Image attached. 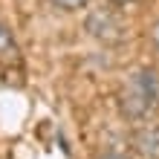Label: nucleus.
<instances>
[{
  "label": "nucleus",
  "mask_w": 159,
  "mask_h": 159,
  "mask_svg": "<svg viewBox=\"0 0 159 159\" xmlns=\"http://www.w3.org/2000/svg\"><path fill=\"white\" fill-rule=\"evenodd\" d=\"M148 38H151V43H153V49L159 52V20L151 26V32H148Z\"/></svg>",
  "instance_id": "obj_6"
},
{
  "label": "nucleus",
  "mask_w": 159,
  "mask_h": 159,
  "mask_svg": "<svg viewBox=\"0 0 159 159\" xmlns=\"http://www.w3.org/2000/svg\"><path fill=\"white\" fill-rule=\"evenodd\" d=\"M130 145L133 151L145 159H159V125H151V121H139V127L130 136Z\"/></svg>",
  "instance_id": "obj_3"
},
{
  "label": "nucleus",
  "mask_w": 159,
  "mask_h": 159,
  "mask_svg": "<svg viewBox=\"0 0 159 159\" xmlns=\"http://www.w3.org/2000/svg\"><path fill=\"white\" fill-rule=\"evenodd\" d=\"M121 116L130 121H148L159 113V67L136 70L116 93Z\"/></svg>",
  "instance_id": "obj_1"
},
{
  "label": "nucleus",
  "mask_w": 159,
  "mask_h": 159,
  "mask_svg": "<svg viewBox=\"0 0 159 159\" xmlns=\"http://www.w3.org/2000/svg\"><path fill=\"white\" fill-rule=\"evenodd\" d=\"M17 41H15V35L9 26L0 23V64H9V61H17Z\"/></svg>",
  "instance_id": "obj_4"
},
{
  "label": "nucleus",
  "mask_w": 159,
  "mask_h": 159,
  "mask_svg": "<svg viewBox=\"0 0 159 159\" xmlns=\"http://www.w3.org/2000/svg\"><path fill=\"white\" fill-rule=\"evenodd\" d=\"M98 159H130L127 153H119V151H107V153H101Z\"/></svg>",
  "instance_id": "obj_7"
},
{
  "label": "nucleus",
  "mask_w": 159,
  "mask_h": 159,
  "mask_svg": "<svg viewBox=\"0 0 159 159\" xmlns=\"http://www.w3.org/2000/svg\"><path fill=\"white\" fill-rule=\"evenodd\" d=\"M107 3H113V6H127V3H133V0H107Z\"/></svg>",
  "instance_id": "obj_8"
},
{
  "label": "nucleus",
  "mask_w": 159,
  "mask_h": 159,
  "mask_svg": "<svg viewBox=\"0 0 159 159\" xmlns=\"http://www.w3.org/2000/svg\"><path fill=\"white\" fill-rule=\"evenodd\" d=\"M90 0H52L55 9H61V12H78V9H84Z\"/></svg>",
  "instance_id": "obj_5"
},
{
  "label": "nucleus",
  "mask_w": 159,
  "mask_h": 159,
  "mask_svg": "<svg viewBox=\"0 0 159 159\" xmlns=\"http://www.w3.org/2000/svg\"><path fill=\"white\" fill-rule=\"evenodd\" d=\"M113 6V3H110ZM110 6H96L87 12V32L93 35L96 41L107 43V46H116L121 41H127V20L121 17L119 9H110Z\"/></svg>",
  "instance_id": "obj_2"
}]
</instances>
